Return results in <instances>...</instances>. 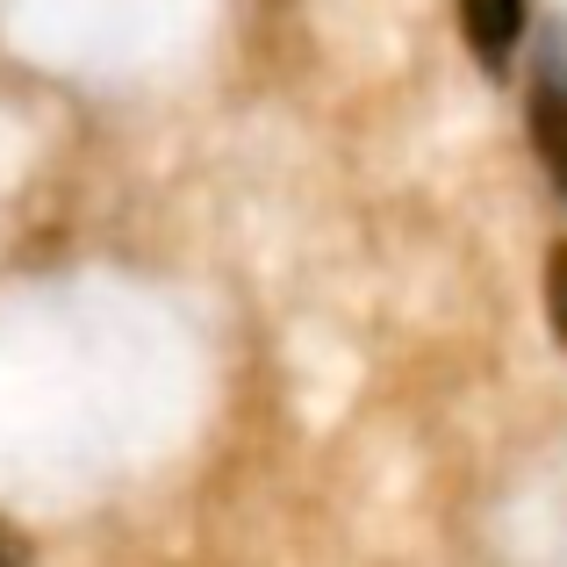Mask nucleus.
Segmentation results:
<instances>
[{
    "instance_id": "obj_1",
    "label": "nucleus",
    "mask_w": 567,
    "mask_h": 567,
    "mask_svg": "<svg viewBox=\"0 0 567 567\" xmlns=\"http://www.w3.org/2000/svg\"><path fill=\"white\" fill-rule=\"evenodd\" d=\"M532 144H539L546 181L567 194V72L554 65L539 86H532Z\"/></svg>"
},
{
    "instance_id": "obj_2",
    "label": "nucleus",
    "mask_w": 567,
    "mask_h": 567,
    "mask_svg": "<svg viewBox=\"0 0 567 567\" xmlns=\"http://www.w3.org/2000/svg\"><path fill=\"white\" fill-rule=\"evenodd\" d=\"M460 29H467L482 65H503L511 43L525 37V0H460Z\"/></svg>"
},
{
    "instance_id": "obj_3",
    "label": "nucleus",
    "mask_w": 567,
    "mask_h": 567,
    "mask_svg": "<svg viewBox=\"0 0 567 567\" xmlns=\"http://www.w3.org/2000/svg\"><path fill=\"white\" fill-rule=\"evenodd\" d=\"M546 323H554V338L567 346V245L546 251Z\"/></svg>"
},
{
    "instance_id": "obj_4",
    "label": "nucleus",
    "mask_w": 567,
    "mask_h": 567,
    "mask_svg": "<svg viewBox=\"0 0 567 567\" xmlns=\"http://www.w3.org/2000/svg\"><path fill=\"white\" fill-rule=\"evenodd\" d=\"M0 567H14V554H8V539H0Z\"/></svg>"
}]
</instances>
